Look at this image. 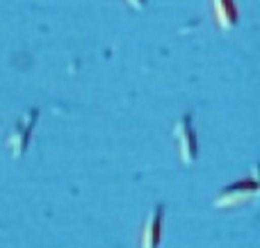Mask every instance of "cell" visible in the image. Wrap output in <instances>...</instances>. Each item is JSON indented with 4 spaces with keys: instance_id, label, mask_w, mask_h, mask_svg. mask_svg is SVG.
Wrapping results in <instances>:
<instances>
[{
    "instance_id": "7a4b0ae2",
    "label": "cell",
    "mask_w": 260,
    "mask_h": 248,
    "mask_svg": "<svg viewBox=\"0 0 260 248\" xmlns=\"http://www.w3.org/2000/svg\"><path fill=\"white\" fill-rule=\"evenodd\" d=\"M174 139L178 144V155L183 164H194L199 157V144H197V135H194V126H192V114H183L178 121L174 123Z\"/></svg>"
},
{
    "instance_id": "8992f818",
    "label": "cell",
    "mask_w": 260,
    "mask_h": 248,
    "mask_svg": "<svg viewBox=\"0 0 260 248\" xmlns=\"http://www.w3.org/2000/svg\"><path fill=\"white\" fill-rule=\"evenodd\" d=\"M126 3H128L133 9H137V12H139V9L146 7V0H126Z\"/></svg>"
},
{
    "instance_id": "277c9868",
    "label": "cell",
    "mask_w": 260,
    "mask_h": 248,
    "mask_svg": "<svg viewBox=\"0 0 260 248\" xmlns=\"http://www.w3.org/2000/svg\"><path fill=\"white\" fill-rule=\"evenodd\" d=\"M162 221H165V205L157 203L148 212L142 228V248H157L162 239Z\"/></svg>"
},
{
    "instance_id": "5b68a950",
    "label": "cell",
    "mask_w": 260,
    "mask_h": 248,
    "mask_svg": "<svg viewBox=\"0 0 260 248\" xmlns=\"http://www.w3.org/2000/svg\"><path fill=\"white\" fill-rule=\"evenodd\" d=\"M212 7H215V16L221 30H233L238 23V9L233 0H212Z\"/></svg>"
},
{
    "instance_id": "6da1fadb",
    "label": "cell",
    "mask_w": 260,
    "mask_h": 248,
    "mask_svg": "<svg viewBox=\"0 0 260 248\" xmlns=\"http://www.w3.org/2000/svg\"><path fill=\"white\" fill-rule=\"evenodd\" d=\"M37 118H39V109L30 107L27 112H23V116L18 118V123L12 128V135L7 137V148L12 159H21L27 150V144H30L32 130L37 126Z\"/></svg>"
},
{
    "instance_id": "3957f363",
    "label": "cell",
    "mask_w": 260,
    "mask_h": 248,
    "mask_svg": "<svg viewBox=\"0 0 260 248\" xmlns=\"http://www.w3.org/2000/svg\"><path fill=\"white\" fill-rule=\"evenodd\" d=\"M256 194H258V180L256 178H249V180L233 182L231 187L221 189L212 205H215V208H233V205L253 200L256 198Z\"/></svg>"
}]
</instances>
